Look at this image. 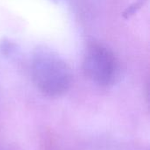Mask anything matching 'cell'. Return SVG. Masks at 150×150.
Masks as SVG:
<instances>
[{
  "label": "cell",
  "instance_id": "1",
  "mask_svg": "<svg viewBox=\"0 0 150 150\" xmlns=\"http://www.w3.org/2000/svg\"><path fill=\"white\" fill-rule=\"evenodd\" d=\"M33 82L44 95L57 98L65 94L72 83V72L64 59L54 50L40 46L31 56Z\"/></svg>",
  "mask_w": 150,
  "mask_h": 150
},
{
  "label": "cell",
  "instance_id": "2",
  "mask_svg": "<svg viewBox=\"0 0 150 150\" xmlns=\"http://www.w3.org/2000/svg\"><path fill=\"white\" fill-rule=\"evenodd\" d=\"M83 69L85 76L101 87L113 85L120 77V66L115 54L101 44H91L85 51Z\"/></svg>",
  "mask_w": 150,
  "mask_h": 150
}]
</instances>
